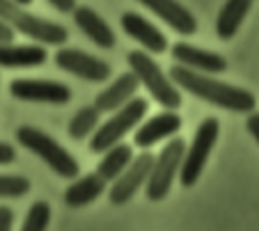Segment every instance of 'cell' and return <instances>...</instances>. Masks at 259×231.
Instances as JSON below:
<instances>
[{
    "instance_id": "6da1fadb",
    "label": "cell",
    "mask_w": 259,
    "mask_h": 231,
    "mask_svg": "<svg viewBox=\"0 0 259 231\" xmlns=\"http://www.w3.org/2000/svg\"><path fill=\"white\" fill-rule=\"evenodd\" d=\"M170 80L175 85H179L181 89H186L188 94L197 96L200 101L215 108L230 110V112H254V105H257V98L252 92L243 87H236V85L223 83V80L213 78V76L206 74H195V71L186 69V67H172L170 69Z\"/></svg>"
},
{
    "instance_id": "7a4b0ae2",
    "label": "cell",
    "mask_w": 259,
    "mask_h": 231,
    "mask_svg": "<svg viewBox=\"0 0 259 231\" xmlns=\"http://www.w3.org/2000/svg\"><path fill=\"white\" fill-rule=\"evenodd\" d=\"M0 19L14 32H21L23 37L41 46H62L69 39V32L64 25L30 14V12H25L23 5H19L14 0H0Z\"/></svg>"
},
{
    "instance_id": "3957f363",
    "label": "cell",
    "mask_w": 259,
    "mask_h": 231,
    "mask_svg": "<svg viewBox=\"0 0 259 231\" xmlns=\"http://www.w3.org/2000/svg\"><path fill=\"white\" fill-rule=\"evenodd\" d=\"M126 62L131 67V74L138 78V83L152 94V98L165 110H177L181 105V92L177 85L165 76L161 64L154 62L147 50H131L126 55Z\"/></svg>"
},
{
    "instance_id": "277c9868",
    "label": "cell",
    "mask_w": 259,
    "mask_h": 231,
    "mask_svg": "<svg viewBox=\"0 0 259 231\" xmlns=\"http://www.w3.org/2000/svg\"><path fill=\"white\" fill-rule=\"evenodd\" d=\"M16 140H19L21 147H25L37 158H41L58 177L78 179V172H80L78 160L58 140L51 138L49 133H44V131H39V128H34V126H19L16 128Z\"/></svg>"
},
{
    "instance_id": "5b68a950",
    "label": "cell",
    "mask_w": 259,
    "mask_h": 231,
    "mask_svg": "<svg viewBox=\"0 0 259 231\" xmlns=\"http://www.w3.org/2000/svg\"><path fill=\"white\" fill-rule=\"evenodd\" d=\"M149 112V101L142 96H133L124 108L115 110L113 117L99 124L90 140V151L92 153H106L110 147L119 144L133 128L140 126V122Z\"/></svg>"
},
{
    "instance_id": "8992f818",
    "label": "cell",
    "mask_w": 259,
    "mask_h": 231,
    "mask_svg": "<svg viewBox=\"0 0 259 231\" xmlns=\"http://www.w3.org/2000/svg\"><path fill=\"white\" fill-rule=\"evenodd\" d=\"M220 135V122L215 117H206L200 122L193 142L186 147L184 153V162H181V172H179V181L184 188H191L197 183V179L202 177L209 156L215 147V140Z\"/></svg>"
},
{
    "instance_id": "52a82bcc",
    "label": "cell",
    "mask_w": 259,
    "mask_h": 231,
    "mask_svg": "<svg viewBox=\"0 0 259 231\" xmlns=\"http://www.w3.org/2000/svg\"><path fill=\"white\" fill-rule=\"evenodd\" d=\"M184 153H186V142L181 138H172L161 149V153L154 158L152 174H149V181L145 186V195L149 202H161V199L167 197L172 183L181 172Z\"/></svg>"
},
{
    "instance_id": "ba28073f",
    "label": "cell",
    "mask_w": 259,
    "mask_h": 231,
    "mask_svg": "<svg viewBox=\"0 0 259 231\" xmlns=\"http://www.w3.org/2000/svg\"><path fill=\"white\" fill-rule=\"evenodd\" d=\"M154 158L149 151H142L138 153L136 158L131 160L126 169H124L122 177H117L108 190V199L113 206H124L147 186L149 181V174H152V167H154Z\"/></svg>"
},
{
    "instance_id": "9c48e42d",
    "label": "cell",
    "mask_w": 259,
    "mask_h": 231,
    "mask_svg": "<svg viewBox=\"0 0 259 231\" xmlns=\"http://www.w3.org/2000/svg\"><path fill=\"white\" fill-rule=\"evenodd\" d=\"M53 60L62 71L88 80V83H106L113 76V69L106 60L90 55L80 48H58Z\"/></svg>"
},
{
    "instance_id": "30bf717a",
    "label": "cell",
    "mask_w": 259,
    "mask_h": 231,
    "mask_svg": "<svg viewBox=\"0 0 259 231\" xmlns=\"http://www.w3.org/2000/svg\"><path fill=\"white\" fill-rule=\"evenodd\" d=\"M10 94L19 101H28V103L64 105L71 101V89L64 83H58V80L16 78L10 83Z\"/></svg>"
},
{
    "instance_id": "8fae6325",
    "label": "cell",
    "mask_w": 259,
    "mask_h": 231,
    "mask_svg": "<svg viewBox=\"0 0 259 231\" xmlns=\"http://www.w3.org/2000/svg\"><path fill=\"white\" fill-rule=\"evenodd\" d=\"M170 55L179 67H186V69L195 71V74L218 76L230 69V67H227V60L220 53L200 48V46H193V44H188V41H175V44L170 46Z\"/></svg>"
},
{
    "instance_id": "7c38bea8",
    "label": "cell",
    "mask_w": 259,
    "mask_h": 231,
    "mask_svg": "<svg viewBox=\"0 0 259 231\" xmlns=\"http://www.w3.org/2000/svg\"><path fill=\"white\" fill-rule=\"evenodd\" d=\"M181 117L175 112V110H163L158 114H152V117L142 122L140 126L136 128L133 133V144L142 151H149L154 144L163 142L167 138H175L181 131Z\"/></svg>"
},
{
    "instance_id": "4fadbf2b",
    "label": "cell",
    "mask_w": 259,
    "mask_h": 231,
    "mask_svg": "<svg viewBox=\"0 0 259 231\" xmlns=\"http://www.w3.org/2000/svg\"><path fill=\"white\" fill-rule=\"evenodd\" d=\"M119 23H122V30L126 32V37L136 39L142 48H147V53L161 55L167 50V37L163 35L152 21H147L138 12H124Z\"/></svg>"
},
{
    "instance_id": "5bb4252c",
    "label": "cell",
    "mask_w": 259,
    "mask_h": 231,
    "mask_svg": "<svg viewBox=\"0 0 259 231\" xmlns=\"http://www.w3.org/2000/svg\"><path fill=\"white\" fill-rule=\"evenodd\" d=\"M142 7H147L149 12L158 16L161 21H165L175 32L184 37H191L197 32V19L193 16V12L188 7H184L179 0H138Z\"/></svg>"
},
{
    "instance_id": "9a60e30c",
    "label": "cell",
    "mask_w": 259,
    "mask_h": 231,
    "mask_svg": "<svg viewBox=\"0 0 259 231\" xmlns=\"http://www.w3.org/2000/svg\"><path fill=\"white\" fill-rule=\"evenodd\" d=\"M71 14H73V23H76V28H78L92 44H97L99 48H106V50L115 48V44H117L115 30L110 28V25H108L106 21L92 10V7L78 5Z\"/></svg>"
},
{
    "instance_id": "2e32d148",
    "label": "cell",
    "mask_w": 259,
    "mask_h": 231,
    "mask_svg": "<svg viewBox=\"0 0 259 231\" xmlns=\"http://www.w3.org/2000/svg\"><path fill=\"white\" fill-rule=\"evenodd\" d=\"M138 87H140L138 78L131 74V71H126V74L117 76L106 89H101V92L97 94L94 108H97L99 112H115V110L124 108V105L136 96Z\"/></svg>"
},
{
    "instance_id": "e0dca14e",
    "label": "cell",
    "mask_w": 259,
    "mask_h": 231,
    "mask_svg": "<svg viewBox=\"0 0 259 231\" xmlns=\"http://www.w3.org/2000/svg\"><path fill=\"white\" fill-rule=\"evenodd\" d=\"M46 60L49 53L41 44H0V69H32Z\"/></svg>"
},
{
    "instance_id": "ac0fdd59",
    "label": "cell",
    "mask_w": 259,
    "mask_h": 231,
    "mask_svg": "<svg viewBox=\"0 0 259 231\" xmlns=\"http://www.w3.org/2000/svg\"><path fill=\"white\" fill-rule=\"evenodd\" d=\"M108 183L99 177L97 172H90L85 177H78L73 179L69 183V188L64 190V204L69 208H83V206H90L99 199V197L106 192Z\"/></svg>"
},
{
    "instance_id": "d6986e66",
    "label": "cell",
    "mask_w": 259,
    "mask_h": 231,
    "mask_svg": "<svg viewBox=\"0 0 259 231\" xmlns=\"http://www.w3.org/2000/svg\"><path fill=\"white\" fill-rule=\"evenodd\" d=\"M252 10V0H225V5L220 7L218 19H215V35L218 39L227 41L239 32L243 25L245 16Z\"/></svg>"
},
{
    "instance_id": "ffe728a7",
    "label": "cell",
    "mask_w": 259,
    "mask_h": 231,
    "mask_svg": "<svg viewBox=\"0 0 259 231\" xmlns=\"http://www.w3.org/2000/svg\"><path fill=\"white\" fill-rule=\"evenodd\" d=\"M101 156L103 158L99 160L94 172H97L106 183H113L117 177H122L124 169H126L128 165H131V160L136 158L133 156V147L131 144H124V142L110 147L106 153H101Z\"/></svg>"
},
{
    "instance_id": "44dd1931",
    "label": "cell",
    "mask_w": 259,
    "mask_h": 231,
    "mask_svg": "<svg viewBox=\"0 0 259 231\" xmlns=\"http://www.w3.org/2000/svg\"><path fill=\"white\" fill-rule=\"evenodd\" d=\"M99 124H101V112H99L94 105H85V108H80L78 112L71 117V122H69V126H67V133H69V138H73V140H85V138H90V135H94Z\"/></svg>"
},
{
    "instance_id": "7402d4cb",
    "label": "cell",
    "mask_w": 259,
    "mask_h": 231,
    "mask_svg": "<svg viewBox=\"0 0 259 231\" xmlns=\"http://www.w3.org/2000/svg\"><path fill=\"white\" fill-rule=\"evenodd\" d=\"M49 222H51V206H49V202L39 199V202H34L28 208L21 231H46L49 229Z\"/></svg>"
},
{
    "instance_id": "603a6c76",
    "label": "cell",
    "mask_w": 259,
    "mask_h": 231,
    "mask_svg": "<svg viewBox=\"0 0 259 231\" xmlns=\"http://www.w3.org/2000/svg\"><path fill=\"white\" fill-rule=\"evenodd\" d=\"M30 192V181L21 174H0V199H19Z\"/></svg>"
},
{
    "instance_id": "cb8c5ba5",
    "label": "cell",
    "mask_w": 259,
    "mask_h": 231,
    "mask_svg": "<svg viewBox=\"0 0 259 231\" xmlns=\"http://www.w3.org/2000/svg\"><path fill=\"white\" fill-rule=\"evenodd\" d=\"M12 226H14V211L0 204V231H12Z\"/></svg>"
},
{
    "instance_id": "d4e9b609",
    "label": "cell",
    "mask_w": 259,
    "mask_h": 231,
    "mask_svg": "<svg viewBox=\"0 0 259 231\" xmlns=\"http://www.w3.org/2000/svg\"><path fill=\"white\" fill-rule=\"evenodd\" d=\"M51 7H55V10L60 12V14H71L73 10H76V0H46Z\"/></svg>"
},
{
    "instance_id": "484cf974",
    "label": "cell",
    "mask_w": 259,
    "mask_h": 231,
    "mask_svg": "<svg viewBox=\"0 0 259 231\" xmlns=\"http://www.w3.org/2000/svg\"><path fill=\"white\" fill-rule=\"evenodd\" d=\"M16 160V149L7 142H0V165H10Z\"/></svg>"
},
{
    "instance_id": "4316f807",
    "label": "cell",
    "mask_w": 259,
    "mask_h": 231,
    "mask_svg": "<svg viewBox=\"0 0 259 231\" xmlns=\"http://www.w3.org/2000/svg\"><path fill=\"white\" fill-rule=\"evenodd\" d=\"M245 128H248V133L257 140L259 144V112H250L248 119H245Z\"/></svg>"
},
{
    "instance_id": "83f0119b",
    "label": "cell",
    "mask_w": 259,
    "mask_h": 231,
    "mask_svg": "<svg viewBox=\"0 0 259 231\" xmlns=\"http://www.w3.org/2000/svg\"><path fill=\"white\" fill-rule=\"evenodd\" d=\"M14 35H16L14 30L0 19V44H12V41H14Z\"/></svg>"
},
{
    "instance_id": "f1b7e54d",
    "label": "cell",
    "mask_w": 259,
    "mask_h": 231,
    "mask_svg": "<svg viewBox=\"0 0 259 231\" xmlns=\"http://www.w3.org/2000/svg\"><path fill=\"white\" fill-rule=\"evenodd\" d=\"M14 3H19V5H23V7H25V5H30L32 0H14Z\"/></svg>"
}]
</instances>
